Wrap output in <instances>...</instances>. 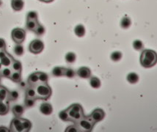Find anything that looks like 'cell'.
Segmentation results:
<instances>
[{"mask_svg": "<svg viewBox=\"0 0 157 132\" xmlns=\"http://www.w3.org/2000/svg\"><path fill=\"white\" fill-rule=\"evenodd\" d=\"M24 51H25V50H24V47L22 45L17 44L14 47V53L17 56H21V55H23Z\"/></svg>", "mask_w": 157, "mask_h": 132, "instance_id": "cell-30", "label": "cell"}, {"mask_svg": "<svg viewBox=\"0 0 157 132\" xmlns=\"http://www.w3.org/2000/svg\"><path fill=\"white\" fill-rule=\"evenodd\" d=\"M38 13L34 11H30L27 13V21H37Z\"/></svg>", "mask_w": 157, "mask_h": 132, "instance_id": "cell-33", "label": "cell"}, {"mask_svg": "<svg viewBox=\"0 0 157 132\" xmlns=\"http://www.w3.org/2000/svg\"><path fill=\"white\" fill-rule=\"evenodd\" d=\"M105 114L104 112L101 109H95L93 112L91 113L90 115L89 116V118L93 121L94 123H96L99 121L102 120L104 117Z\"/></svg>", "mask_w": 157, "mask_h": 132, "instance_id": "cell-7", "label": "cell"}, {"mask_svg": "<svg viewBox=\"0 0 157 132\" xmlns=\"http://www.w3.org/2000/svg\"><path fill=\"white\" fill-rule=\"evenodd\" d=\"M79 128L75 126H69V127L66 129V131H72V132H77L79 131Z\"/></svg>", "mask_w": 157, "mask_h": 132, "instance_id": "cell-38", "label": "cell"}, {"mask_svg": "<svg viewBox=\"0 0 157 132\" xmlns=\"http://www.w3.org/2000/svg\"><path fill=\"white\" fill-rule=\"evenodd\" d=\"M9 111V106L7 104L4 103V101L0 104V114L1 115H5Z\"/></svg>", "mask_w": 157, "mask_h": 132, "instance_id": "cell-26", "label": "cell"}, {"mask_svg": "<svg viewBox=\"0 0 157 132\" xmlns=\"http://www.w3.org/2000/svg\"><path fill=\"white\" fill-rule=\"evenodd\" d=\"M13 58L10 56V54H8L7 53V54L5 55V57H3L2 58L0 59V62H1L2 65L3 67H7V68H10L12 65V62H13Z\"/></svg>", "mask_w": 157, "mask_h": 132, "instance_id": "cell-11", "label": "cell"}, {"mask_svg": "<svg viewBox=\"0 0 157 132\" xmlns=\"http://www.w3.org/2000/svg\"><path fill=\"white\" fill-rule=\"evenodd\" d=\"M140 63L145 68H151L157 63V54L151 49L144 50L141 54Z\"/></svg>", "mask_w": 157, "mask_h": 132, "instance_id": "cell-1", "label": "cell"}, {"mask_svg": "<svg viewBox=\"0 0 157 132\" xmlns=\"http://www.w3.org/2000/svg\"><path fill=\"white\" fill-rule=\"evenodd\" d=\"M19 97V93L16 90H13V91L9 92L8 95V98L10 101H16Z\"/></svg>", "mask_w": 157, "mask_h": 132, "instance_id": "cell-27", "label": "cell"}, {"mask_svg": "<svg viewBox=\"0 0 157 132\" xmlns=\"http://www.w3.org/2000/svg\"><path fill=\"white\" fill-rule=\"evenodd\" d=\"M13 113L16 117H20L25 112V107L23 106L17 104L13 107Z\"/></svg>", "mask_w": 157, "mask_h": 132, "instance_id": "cell-12", "label": "cell"}, {"mask_svg": "<svg viewBox=\"0 0 157 132\" xmlns=\"http://www.w3.org/2000/svg\"><path fill=\"white\" fill-rule=\"evenodd\" d=\"M26 98H36V91L35 88L29 87L26 91Z\"/></svg>", "mask_w": 157, "mask_h": 132, "instance_id": "cell-25", "label": "cell"}, {"mask_svg": "<svg viewBox=\"0 0 157 132\" xmlns=\"http://www.w3.org/2000/svg\"><path fill=\"white\" fill-rule=\"evenodd\" d=\"M40 1H43V2H44V0H40Z\"/></svg>", "mask_w": 157, "mask_h": 132, "instance_id": "cell-44", "label": "cell"}, {"mask_svg": "<svg viewBox=\"0 0 157 132\" xmlns=\"http://www.w3.org/2000/svg\"><path fill=\"white\" fill-rule=\"evenodd\" d=\"M3 66H2V63H1V62H0V71H2V69L3 68Z\"/></svg>", "mask_w": 157, "mask_h": 132, "instance_id": "cell-42", "label": "cell"}, {"mask_svg": "<svg viewBox=\"0 0 157 132\" xmlns=\"http://www.w3.org/2000/svg\"><path fill=\"white\" fill-rule=\"evenodd\" d=\"M12 39L17 44H21L25 41L26 38V32L23 29L15 28L13 29L11 33Z\"/></svg>", "mask_w": 157, "mask_h": 132, "instance_id": "cell-3", "label": "cell"}, {"mask_svg": "<svg viewBox=\"0 0 157 132\" xmlns=\"http://www.w3.org/2000/svg\"><path fill=\"white\" fill-rule=\"evenodd\" d=\"M39 81V77H38V73H33L31 75L29 76L28 78V83L29 84H30L31 86H33V85L37 84Z\"/></svg>", "mask_w": 157, "mask_h": 132, "instance_id": "cell-13", "label": "cell"}, {"mask_svg": "<svg viewBox=\"0 0 157 132\" xmlns=\"http://www.w3.org/2000/svg\"><path fill=\"white\" fill-rule=\"evenodd\" d=\"M38 21H27V24H26V27L27 29L30 31H34V29L38 24Z\"/></svg>", "mask_w": 157, "mask_h": 132, "instance_id": "cell-21", "label": "cell"}, {"mask_svg": "<svg viewBox=\"0 0 157 132\" xmlns=\"http://www.w3.org/2000/svg\"><path fill=\"white\" fill-rule=\"evenodd\" d=\"M133 47L136 50H141L143 48V43L139 40H136L133 43Z\"/></svg>", "mask_w": 157, "mask_h": 132, "instance_id": "cell-36", "label": "cell"}, {"mask_svg": "<svg viewBox=\"0 0 157 132\" xmlns=\"http://www.w3.org/2000/svg\"><path fill=\"white\" fill-rule=\"evenodd\" d=\"M10 67H11V69L13 71H19V72H21L22 65L19 61H18V60H13Z\"/></svg>", "mask_w": 157, "mask_h": 132, "instance_id": "cell-18", "label": "cell"}, {"mask_svg": "<svg viewBox=\"0 0 157 132\" xmlns=\"http://www.w3.org/2000/svg\"><path fill=\"white\" fill-rule=\"evenodd\" d=\"M44 44L41 40L36 39L32 41L29 46V50L32 54H40L44 50Z\"/></svg>", "mask_w": 157, "mask_h": 132, "instance_id": "cell-4", "label": "cell"}, {"mask_svg": "<svg viewBox=\"0 0 157 132\" xmlns=\"http://www.w3.org/2000/svg\"><path fill=\"white\" fill-rule=\"evenodd\" d=\"M10 131L16 132L25 131L23 127V124H22L21 118L15 117L14 119L12 120L11 124H10Z\"/></svg>", "mask_w": 157, "mask_h": 132, "instance_id": "cell-6", "label": "cell"}, {"mask_svg": "<svg viewBox=\"0 0 157 132\" xmlns=\"http://www.w3.org/2000/svg\"><path fill=\"white\" fill-rule=\"evenodd\" d=\"M127 80L131 84H135L139 80V76L136 73H130L127 76Z\"/></svg>", "mask_w": 157, "mask_h": 132, "instance_id": "cell-19", "label": "cell"}, {"mask_svg": "<svg viewBox=\"0 0 157 132\" xmlns=\"http://www.w3.org/2000/svg\"><path fill=\"white\" fill-rule=\"evenodd\" d=\"M59 117L60 119L63 121L70 120V117H69L67 110H64V111H62V112H60L59 114Z\"/></svg>", "mask_w": 157, "mask_h": 132, "instance_id": "cell-34", "label": "cell"}, {"mask_svg": "<svg viewBox=\"0 0 157 132\" xmlns=\"http://www.w3.org/2000/svg\"><path fill=\"white\" fill-rule=\"evenodd\" d=\"M75 72L73 69L71 68H65V72H64V76L68 78H73L75 76Z\"/></svg>", "mask_w": 157, "mask_h": 132, "instance_id": "cell-35", "label": "cell"}, {"mask_svg": "<svg viewBox=\"0 0 157 132\" xmlns=\"http://www.w3.org/2000/svg\"><path fill=\"white\" fill-rule=\"evenodd\" d=\"M77 75L82 79H88L91 76V71L87 67H82L77 71Z\"/></svg>", "mask_w": 157, "mask_h": 132, "instance_id": "cell-8", "label": "cell"}, {"mask_svg": "<svg viewBox=\"0 0 157 132\" xmlns=\"http://www.w3.org/2000/svg\"><path fill=\"white\" fill-rule=\"evenodd\" d=\"M8 93H9V91L6 88L0 86V101H4L5 99L8 98Z\"/></svg>", "mask_w": 157, "mask_h": 132, "instance_id": "cell-24", "label": "cell"}, {"mask_svg": "<svg viewBox=\"0 0 157 132\" xmlns=\"http://www.w3.org/2000/svg\"><path fill=\"white\" fill-rule=\"evenodd\" d=\"M39 77V81L41 83H47L48 79H49V76L46 74L44 72H38Z\"/></svg>", "mask_w": 157, "mask_h": 132, "instance_id": "cell-32", "label": "cell"}, {"mask_svg": "<svg viewBox=\"0 0 157 132\" xmlns=\"http://www.w3.org/2000/svg\"><path fill=\"white\" fill-rule=\"evenodd\" d=\"M131 24H132V21L129 17H123L120 22V26L123 29H128L130 27Z\"/></svg>", "mask_w": 157, "mask_h": 132, "instance_id": "cell-20", "label": "cell"}, {"mask_svg": "<svg viewBox=\"0 0 157 132\" xmlns=\"http://www.w3.org/2000/svg\"><path fill=\"white\" fill-rule=\"evenodd\" d=\"M90 84L93 88L97 89V88H99L101 87V81L98 78L96 77V76H93L90 80Z\"/></svg>", "mask_w": 157, "mask_h": 132, "instance_id": "cell-16", "label": "cell"}, {"mask_svg": "<svg viewBox=\"0 0 157 132\" xmlns=\"http://www.w3.org/2000/svg\"><path fill=\"white\" fill-rule=\"evenodd\" d=\"M6 48V43L4 39L0 38V50H5Z\"/></svg>", "mask_w": 157, "mask_h": 132, "instance_id": "cell-39", "label": "cell"}, {"mask_svg": "<svg viewBox=\"0 0 157 132\" xmlns=\"http://www.w3.org/2000/svg\"><path fill=\"white\" fill-rule=\"evenodd\" d=\"M1 5H2V1L0 0V6H1Z\"/></svg>", "mask_w": 157, "mask_h": 132, "instance_id": "cell-43", "label": "cell"}, {"mask_svg": "<svg viewBox=\"0 0 157 132\" xmlns=\"http://www.w3.org/2000/svg\"><path fill=\"white\" fill-rule=\"evenodd\" d=\"M34 98H26L25 100V106L27 108H31L34 105Z\"/></svg>", "mask_w": 157, "mask_h": 132, "instance_id": "cell-37", "label": "cell"}, {"mask_svg": "<svg viewBox=\"0 0 157 132\" xmlns=\"http://www.w3.org/2000/svg\"><path fill=\"white\" fill-rule=\"evenodd\" d=\"M74 32L78 37H83L85 35V28L82 24H79L74 29Z\"/></svg>", "mask_w": 157, "mask_h": 132, "instance_id": "cell-14", "label": "cell"}, {"mask_svg": "<svg viewBox=\"0 0 157 132\" xmlns=\"http://www.w3.org/2000/svg\"><path fill=\"white\" fill-rule=\"evenodd\" d=\"M76 59H77V57H76V54L73 52H68L65 55V61L68 63H74L76 61Z\"/></svg>", "mask_w": 157, "mask_h": 132, "instance_id": "cell-23", "label": "cell"}, {"mask_svg": "<svg viewBox=\"0 0 157 132\" xmlns=\"http://www.w3.org/2000/svg\"><path fill=\"white\" fill-rule=\"evenodd\" d=\"M36 98L46 100L51 96V89L47 84V83H40L37 84L35 87Z\"/></svg>", "mask_w": 157, "mask_h": 132, "instance_id": "cell-2", "label": "cell"}, {"mask_svg": "<svg viewBox=\"0 0 157 132\" xmlns=\"http://www.w3.org/2000/svg\"><path fill=\"white\" fill-rule=\"evenodd\" d=\"M22 119V124H23V127H24V130L25 131H30L31 128H32V123L30 120L27 119Z\"/></svg>", "mask_w": 157, "mask_h": 132, "instance_id": "cell-29", "label": "cell"}, {"mask_svg": "<svg viewBox=\"0 0 157 132\" xmlns=\"http://www.w3.org/2000/svg\"><path fill=\"white\" fill-rule=\"evenodd\" d=\"M78 123L81 128H83L86 131H91L95 123L90 119L89 117H83L80 120L78 121Z\"/></svg>", "mask_w": 157, "mask_h": 132, "instance_id": "cell-5", "label": "cell"}, {"mask_svg": "<svg viewBox=\"0 0 157 132\" xmlns=\"http://www.w3.org/2000/svg\"><path fill=\"white\" fill-rule=\"evenodd\" d=\"M11 6L15 11H21L24 8L25 3L23 0H12Z\"/></svg>", "mask_w": 157, "mask_h": 132, "instance_id": "cell-10", "label": "cell"}, {"mask_svg": "<svg viewBox=\"0 0 157 132\" xmlns=\"http://www.w3.org/2000/svg\"><path fill=\"white\" fill-rule=\"evenodd\" d=\"M122 58V54L120 51H114L111 54V59L114 62H118Z\"/></svg>", "mask_w": 157, "mask_h": 132, "instance_id": "cell-31", "label": "cell"}, {"mask_svg": "<svg viewBox=\"0 0 157 132\" xmlns=\"http://www.w3.org/2000/svg\"><path fill=\"white\" fill-rule=\"evenodd\" d=\"M40 111L42 114H45V115H49L52 113V107L50 104L48 103H44L41 105L40 107Z\"/></svg>", "mask_w": 157, "mask_h": 132, "instance_id": "cell-9", "label": "cell"}, {"mask_svg": "<svg viewBox=\"0 0 157 132\" xmlns=\"http://www.w3.org/2000/svg\"><path fill=\"white\" fill-rule=\"evenodd\" d=\"M34 33H35L38 36H41L45 33V28L43 25H41V24H38V26L36 27V28L34 29Z\"/></svg>", "mask_w": 157, "mask_h": 132, "instance_id": "cell-28", "label": "cell"}, {"mask_svg": "<svg viewBox=\"0 0 157 132\" xmlns=\"http://www.w3.org/2000/svg\"><path fill=\"white\" fill-rule=\"evenodd\" d=\"M10 131V130L8 129V128L4 127V126H1V127H0V132H8Z\"/></svg>", "mask_w": 157, "mask_h": 132, "instance_id": "cell-40", "label": "cell"}, {"mask_svg": "<svg viewBox=\"0 0 157 132\" xmlns=\"http://www.w3.org/2000/svg\"><path fill=\"white\" fill-rule=\"evenodd\" d=\"M10 79L14 82H20L21 80V74L19 71H13Z\"/></svg>", "mask_w": 157, "mask_h": 132, "instance_id": "cell-17", "label": "cell"}, {"mask_svg": "<svg viewBox=\"0 0 157 132\" xmlns=\"http://www.w3.org/2000/svg\"><path fill=\"white\" fill-rule=\"evenodd\" d=\"M52 1H54V0H44V2H51Z\"/></svg>", "mask_w": 157, "mask_h": 132, "instance_id": "cell-41", "label": "cell"}, {"mask_svg": "<svg viewBox=\"0 0 157 132\" xmlns=\"http://www.w3.org/2000/svg\"><path fill=\"white\" fill-rule=\"evenodd\" d=\"M65 68H62V67H55L54 68H53L52 72V75L54 76H56V77H59V76H64V72H65Z\"/></svg>", "mask_w": 157, "mask_h": 132, "instance_id": "cell-15", "label": "cell"}, {"mask_svg": "<svg viewBox=\"0 0 157 132\" xmlns=\"http://www.w3.org/2000/svg\"><path fill=\"white\" fill-rule=\"evenodd\" d=\"M12 72H13V71H12V69H10V68L4 67L2 69V71H0V75L5 78H10Z\"/></svg>", "mask_w": 157, "mask_h": 132, "instance_id": "cell-22", "label": "cell"}]
</instances>
